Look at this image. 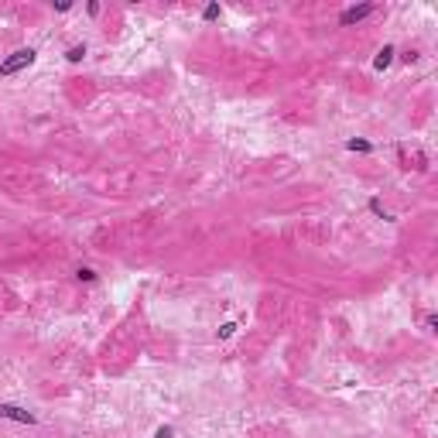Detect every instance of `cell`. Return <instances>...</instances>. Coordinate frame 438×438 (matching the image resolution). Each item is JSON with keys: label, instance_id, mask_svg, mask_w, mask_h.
Segmentation results:
<instances>
[{"label": "cell", "instance_id": "cell-6", "mask_svg": "<svg viewBox=\"0 0 438 438\" xmlns=\"http://www.w3.org/2000/svg\"><path fill=\"white\" fill-rule=\"evenodd\" d=\"M370 212H377V216H380V219H394V212H391V209H387V206H383L380 199H370Z\"/></svg>", "mask_w": 438, "mask_h": 438}, {"label": "cell", "instance_id": "cell-9", "mask_svg": "<svg viewBox=\"0 0 438 438\" xmlns=\"http://www.w3.org/2000/svg\"><path fill=\"white\" fill-rule=\"evenodd\" d=\"M76 277H79V281H96V271H92V267H79Z\"/></svg>", "mask_w": 438, "mask_h": 438}, {"label": "cell", "instance_id": "cell-7", "mask_svg": "<svg viewBox=\"0 0 438 438\" xmlns=\"http://www.w3.org/2000/svg\"><path fill=\"white\" fill-rule=\"evenodd\" d=\"M65 58H69V62H82V58H86V45H72L69 52H65Z\"/></svg>", "mask_w": 438, "mask_h": 438}, {"label": "cell", "instance_id": "cell-12", "mask_svg": "<svg viewBox=\"0 0 438 438\" xmlns=\"http://www.w3.org/2000/svg\"><path fill=\"white\" fill-rule=\"evenodd\" d=\"M0 295H7V284H4V281H0Z\"/></svg>", "mask_w": 438, "mask_h": 438}, {"label": "cell", "instance_id": "cell-10", "mask_svg": "<svg viewBox=\"0 0 438 438\" xmlns=\"http://www.w3.org/2000/svg\"><path fill=\"white\" fill-rule=\"evenodd\" d=\"M154 438H175V428L172 425H161L158 431H154Z\"/></svg>", "mask_w": 438, "mask_h": 438}, {"label": "cell", "instance_id": "cell-5", "mask_svg": "<svg viewBox=\"0 0 438 438\" xmlns=\"http://www.w3.org/2000/svg\"><path fill=\"white\" fill-rule=\"evenodd\" d=\"M346 148H349V151H359V154H370V151H373V144H370V140H359V137H349Z\"/></svg>", "mask_w": 438, "mask_h": 438}, {"label": "cell", "instance_id": "cell-4", "mask_svg": "<svg viewBox=\"0 0 438 438\" xmlns=\"http://www.w3.org/2000/svg\"><path fill=\"white\" fill-rule=\"evenodd\" d=\"M391 62H394V45H383V48H380V55L373 58V69H377V72H383L387 65H391Z\"/></svg>", "mask_w": 438, "mask_h": 438}, {"label": "cell", "instance_id": "cell-11", "mask_svg": "<svg viewBox=\"0 0 438 438\" xmlns=\"http://www.w3.org/2000/svg\"><path fill=\"white\" fill-rule=\"evenodd\" d=\"M219 14H223V11H219V4H209V7H206V21H216Z\"/></svg>", "mask_w": 438, "mask_h": 438}, {"label": "cell", "instance_id": "cell-3", "mask_svg": "<svg viewBox=\"0 0 438 438\" xmlns=\"http://www.w3.org/2000/svg\"><path fill=\"white\" fill-rule=\"evenodd\" d=\"M373 11H377L373 4H359V7H346V11L339 14V24H343V28H349V24H359L363 17H370Z\"/></svg>", "mask_w": 438, "mask_h": 438}, {"label": "cell", "instance_id": "cell-8", "mask_svg": "<svg viewBox=\"0 0 438 438\" xmlns=\"http://www.w3.org/2000/svg\"><path fill=\"white\" fill-rule=\"evenodd\" d=\"M230 335H236V322H223L219 325V339H230Z\"/></svg>", "mask_w": 438, "mask_h": 438}, {"label": "cell", "instance_id": "cell-2", "mask_svg": "<svg viewBox=\"0 0 438 438\" xmlns=\"http://www.w3.org/2000/svg\"><path fill=\"white\" fill-rule=\"evenodd\" d=\"M0 418L17 421V425H38V418L31 415L28 407H21V404H7V401H0Z\"/></svg>", "mask_w": 438, "mask_h": 438}, {"label": "cell", "instance_id": "cell-1", "mask_svg": "<svg viewBox=\"0 0 438 438\" xmlns=\"http://www.w3.org/2000/svg\"><path fill=\"white\" fill-rule=\"evenodd\" d=\"M35 58H38L35 48H17L11 58H4V62H0V79H4V76H14V72H21V69H28V65H35Z\"/></svg>", "mask_w": 438, "mask_h": 438}]
</instances>
